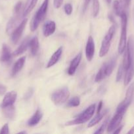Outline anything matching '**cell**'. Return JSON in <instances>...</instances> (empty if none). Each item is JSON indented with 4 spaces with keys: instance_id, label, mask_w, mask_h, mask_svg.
<instances>
[{
    "instance_id": "e0dca14e",
    "label": "cell",
    "mask_w": 134,
    "mask_h": 134,
    "mask_svg": "<svg viewBox=\"0 0 134 134\" xmlns=\"http://www.w3.org/2000/svg\"><path fill=\"white\" fill-rule=\"evenodd\" d=\"M62 54H63V47H60L54 52L53 54L50 58L49 60L48 61V63H47V65H46V68H49L53 66L54 65H55L59 62V60H60V57L62 56Z\"/></svg>"
},
{
    "instance_id": "2e32d148",
    "label": "cell",
    "mask_w": 134,
    "mask_h": 134,
    "mask_svg": "<svg viewBox=\"0 0 134 134\" xmlns=\"http://www.w3.org/2000/svg\"><path fill=\"white\" fill-rule=\"evenodd\" d=\"M56 24L54 21L49 20L45 23L43 27V34L45 37H49L55 33Z\"/></svg>"
},
{
    "instance_id": "d6a6232c",
    "label": "cell",
    "mask_w": 134,
    "mask_h": 134,
    "mask_svg": "<svg viewBox=\"0 0 134 134\" xmlns=\"http://www.w3.org/2000/svg\"><path fill=\"white\" fill-rule=\"evenodd\" d=\"M63 0H53V5L55 9H59L61 7Z\"/></svg>"
},
{
    "instance_id": "8d00e7d4",
    "label": "cell",
    "mask_w": 134,
    "mask_h": 134,
    "mask_svg": "<svg viewBox=\"0 0 134 134\" xmlns=\"http://www.w3.org/2000/svg\"><path fill=\"white\" fill-rule=\"evenodd\" d=\"M91 0H85V2H84V12H85L87 8L88 5H89V2H90Z\"/></svg>"
},
{
    "instance_id": "d4e9b609",
    "label": "cell",
    "mask_w": 134,
    "mask_h": 134,
    "mask_svg": "<svg viewBox=\"0 0 134 134\" xmlns=\"http://www.w3.org/2000/svg\"><path fill=\"white\" fill-rule=\"evenodd\" d=\"M3 113L5 116L8 119H13L14 116V107L13 105L9 106V107L3 108Z\"/></svg>"
},
{
    "instance_id": "ac0fdd59",
    "label": "cell",
    "mask_w": 134,
    "mask_h": 134,
    "mask_svg": "<svg viewBox=\"0 0 134 134\" xmlns=\"http://www.w3.org/2000/svg\"><path fill=\"white\" fill-rule=\"evenodd\" d=\"M42 117H43V113H42V111L39 109H38L35 111V112L34 113V115L32 116V117L28 120V126L30 127H32L37 125L40 122V120H42Z\"/></svg>"
},
{
    "instance_id": "4fadbf2b",
    "label": "cell",
    "mask_w": 134,
    "mask_h": 134,
    "mask_svg": "<svg viewBox=\"0 0 134 134\" xmlns=\"http://www.w3.org/2000/svg\"><path fill=\"white\" fill-rule=\"evenodd\" d=\"M17 98V94L15 91H11L7 92L4 96L3 99L1 104V108L9 107V106L13 105L14 102H16Z\"/></svg>"
},
{
    "instance_id": "cb8c5ba5",
    "label": "cell",
    "mask_w": 134,
    "mask_h": 134,
    "mask_svg": "<svg viewBox=\"0 0 134 134\" xmlns=\"http://www.w3.org/2000/svg\"><path fill=\"white\" fill-rule=\"evenodd\" d=\"M38 0H28L26 5L23 10V16L28 15L36 5Z\"/></svg>"
},
{
    "instance_id": "83f0119b",
    "label": "cell",
    "mask_w": 134,
    "mask_h": 134,
    "mask_svg": "<svg viewBox=\"0 0 134 134\" xmlns=\"http://www.w3.org/2000/svg\"><path fill=\"white\" fill-rule=\"evenodd\" d=\"M99 0H93V16L96 17L99 13Z\"/></svg>"
},
{
    "instance_id": "7c38bea8",
    "label": "cell",
    "mask_w": 134,
    "mask_h": 134,
    "mask_svg": "<svg viewBox=\"0 0 134 134\" xmlns=\"http://www.w3.org/2000/svg\"><path fill=\"white\" fill-rule=\"evenodd\" d=\"M95 51V46L93 38L91 36H89L87 41L86 47H85V56L87 61L91 62L93 58Z\"/></svg>"
},
{
    "instance_id": "9a60e30c",
    "label": "cell",
    "mask_w": 134,
    "mask_h": 134,
    "mask_svg": "<svg viewBox=\"0 0 134 134\" xmlns=\"http://www.w3.org/2000/svg\"><path fill=\"white\" fill-rule=\"evenodd\" d=\"M13 54H11L9 47L6 44H3L2 46L0 61L3 63H9L12 60Z\"/></svg>"
},
{
    "instance_id": "836d02e7",
    "label": "cell",
    "mask_w": 134,
    "mask_h": 134,
    "mask_svg": "<svg viewBox=\"0 0 134 134\" xmlns=\"http://www.w3.org/2000/svg\"><path fill=\"white\" fill-rule=\"evenodd\" d=\"M7 91V88L5 85L0 83V96H2L5 94Z\"/></svg>"
},
{
    "instance_id": "f35d334b",
    "label": "cell",
    "mask_w": 134,
    "mask_h": 134,
    "mask_svg": "<svg viewBox=\"0 0 134 134\" xmlns=\"http://www.w3.org/2000/svg\"><path fill=\"white\" fill-rule=\"evenodd\" d=\"M127 133H128V134L134 133V126L132 127V128H131V129L130 130V131H129V132H127Z\"/></svg>"
},
{
    "instance_id": "30bf717a",
    "label": "cell",
    "mask_w": 134,
    "mask_h": 134,
    "mask_svg": "<svg viewBox=\"0 0 134 134\" xmlns=\"http://www.w3.org/2000/svg\"><path fill=\"white\" fill-rule=\"evenodd\" d=\"M28 19L25 18L23 20L21 21L20 23L17 26V27L14 29L11 33V41L13 42V44H17L18 41H19L20 38L22 36V34L23 33L24 30L27 24Z\"/></svg>"
},
{
    "instance_id": "4316f807",
    "label": "cell",
    "mask_w": 134,
    "mask_h": 134,
    "mask_svg": "<svg viewBox=\"0 0 134 134\" xmlns=\"http://www.w3.org/2000/svg\"><path fill=\"white\" fill-rule=\"evenodd\" d=\"M80 99L79 97L74 96L71 98L68 102H67L66 106L68 107H76L80 105Z\"/></svg>"
},
{
    "instance_id": "6da1fadb",
    "label": "cell",
    "mask_w": 134,
    "mask_h": 134,
    "mask_svg": "<svg viewBox=\"0 0 134 134\" xmlns=\"http://www.w3.org/2000/svg\"><path fill=\"white\" fill-rule=\"evenodd\" d=\"M116 61L117 56H113L110 60L105 62L101 66L97 74L96 75L95 81L97 82H101V81L109 77L112 74L114 68H115L116 64Z\"/></svg>"
},
{
    "instance_id": "ffe728a7",
    "label": "cell",
    "mask_w": 134,
    "mask_h": 134,
    "mask_svg": "<svg viewBox=\"0 0 134 134\" xmlns=\"http://www.w3.org/2000/svg\"><path fill=\"white\" fill-rule=\"evenodd\" d=\"M26 56H23V57L20 58L16 62L15 64L13 65V69H12L11 75L13 76V77L15 76L16 75H17L20 71L21 69H22V68L24 67V65L25 62H26Z\"/></svg>"
},
{
    "instance_id": "8992f818",
    "label": "cell",
    "mask_w": 134,
    "mask_h": 134,
    "mask_svg": "<svg viewBox=\"0 0 134 134\" xmlns=\"http://www.w3.org/2000/svg\"><path fill=\"white\" fill-rule=\"evenodd\" d=\"M70 96V90L68 87H63L54 92L51 96V99L54 104L60 105L65 103Z\"/></svg>"
},
{
    "instance_id": "277c9868",
    "label": "cell",
    "mask_w": 134,
    "mask_h": 134,
    "mask_svg": "<svg viewBox=\"0 0 134 134\" xmlns=\"http://www.w3.org/2000/svg\"><path fill=\"white\" fill-rule=\"evenodd\" d=\"M95 104H92L89 105L85 111H83L81 113L78 115L74 120L68 122L66 125H77V124H84V123L87 122L93 116V114H94L95 111Z\"/></svg>"
},
{
    "instance_id": "f1b7e54d",
    "label": "cell",
    "mask_w": 134,
    "mask_h": 134,
    "mask_svg": "<svg viewBox=\"0 0 134 134\" xmlns=\"http://www.w3.org/2000/svg\"><path fill=\"white\" fill-rule=\"evenodd\" d=\"M124 71H125V69L122 64V65H120V67L118 68V72H117V74H116V82H119V81H120V80L122 79V76H123V72Z\"/></svg>"
},
{
    "instance_id": "5b68a950",
    "label": "cell",
    "mask_w": 134,
    "mask_h": 134,
    "mask_svg": "<svg viewBox=\"0 0 134 134\" xmlns=\"http://www.w3.org/2000/svg\"><path fill=\"white\" fill-rule=\"evenodd\" d=\"M116 30V24H113L109 29V31L105 35L102 43H101V47L99 51V56L100 57H103L106 54L109 52V49L110 47L112 39L114 37L115 34Z\"/></svg>"
},
{
    "instance_id": "603a6c76",
    "label": "cell",
    "mask_w": 134,
    "mask_h": 134,
    "mask_svg": "<svg viewBox=\"0 0 134 134\" xmlns=\"http://www.w3.org/2000/svg\"><path fill=\"white\" fill-rule=\"evenodd\" d=\"M106 113H107V110H106V111H102V112L99 113H97V115H95V116L93 119H92L89 122V124H88L87 125L88 128L93 127V126L98 124V123L102 120V119L103 118V116H105V115Z\"/></svg>"
},
{
    "instance_id": "74e56055",
    "label": "cell",
    "mask_w": 134,
    "mask_h": 134,
    "mask_svg": "<svg viewBox=\"0 0 134 134\" xmlns=\"http://www.w3.org/2000/svg\"><path fill=\"white\" fill-rule=\"evenodd\" d=\"M123 3H124V5L125 7H127L130 5V3H131V0H123Z\"/></svg>"
},
{
    "instance_id": "f546056e",
    "label": "cell",
    "mask_w": 134,
    "mask_h": 134,
    "mask_svg": "<svg viewBox=\"0 0 134 134\" xmlns=\"http://www.w3.org/2000/svg\"><path fill=\"white\" fill-rule=\"evenodd\" d=\"M109 119H106V120L103 122V124L101 125V126L97 130L96 132H95V133H103L105 130L106 129V126H108V124H109Z\"/></svg>"
},
{
    "instance_id": "ab89813d",
    "label": "cell",
    "mask_w": 134,
    "mask_h": 134,
    "mask_svg": "<svg viewBox=\"0 0 134 134\" xmlns=\"http://www.w3.org/2000/svg\"><path fill=\"white\" fill-rule=\"evenodd\" d=\"M106 2H107V3L110 4V3H111L112 0H106Z\"/></svg>"
},
{
    "instance_id": "e575fe53",
    "label": "cell",
    "mask_w": 134,
    "mask_h": 134,
    "mask_svg": "<svg viewBox=\"0 0 134 134\" xmlns=\"http://www.w3.org/2000/svg\"><path fill=\"white\" fill-rule=\"evenodd\" d=\"M102 107V101H100L99 103V105H98V107H97V113H99L101 112Z\"/></svg>"
},
{
    "instance_id": "ba28073f",
    "label": "cell",
    "mask_w": 134,
    "mask_h": 134,
    "mask_svg": "<svg viewBox=\"0 0 134 134\" xmlns=\"http://www.w3.org/2000/svg\"><path fill=\"white\" fill-rule=\"evenodd\" d=\"M126 112V111L116 109L115 115H114V116H113V118L111 119V120L109 122V124H108L107 132L112 133L114 130H116L119 126Z\"/></svg>"
},
{
    "instance_id": "7a4b0ae2",
    "label": "cell",
    "mask_w": 134,
    "mask_h": 134,
    "mask_svg": "<svg viewBox=\"0 0 134 134\" xmlns=\"http://www.w3.org/2000/svg\"><path fill=\"white\" fill-rule=\"evenodd\" d=\"M49 1V0H44L42 3L40 7L38 9L30 23V30L32 31H34L39 27L41 22L45 19L47 14V9H48Z\"/></svg>"
},
{
    "instance_id": "44dd1931",
    "label": "cell",
    "mask_w": 134,
    "mask_h": 134,
    "mask_svg": "<svg viewBox=\"0 0 134 134\" xmlns=\"http://www.w3.org/2000/svg\"><path fill=\"white\" fill-rule=\"evenodd\" d=\"M29 47H30V53L32 56H35L38 54L39 48V39L38 37L34 36L30 39L29 41Z\"/></svg>"
},
{
    "instance_id": "d6986e66",
    "label": "cell",
    "mask_w": 134,
    "mask_h": 134,
    "mask_svg": "<svg viewBox=\"0 0 134 134\" xmlns=\"http://www.w3.org/2000/svg\"><path fill=\"white\" fill-rule=\"evenodd\" d=\"M30 38L28 37L24 40H23V41L21 43L19 47L14 51V52L13 53V56H20V55L22 54L24 52H26L27 51L28 48L29 47V41H30Z\"/></svg>"
},
{
    "instance_id": "d590c367",
    "label": "cell",
    "mask_w": 134,
    "mask_h": 134,
    "mask_svg": "<svg viewBox=\"0 0 134 134\" xmlns=\"http://www.w3.org/2000/svg\"><path fill=\"white\" fill-rule=\"evenodd\" d=\"M123 127V125H122V126H118V128H116V129L114 130L113 131L112 133H119L120 132H121V130H122Z\"/></svg>"
},
{
    "instance_id": "9c48e42d",
    "label": "cell",
    "mask_w": 134,
    "mask_h": 134,
    "mask_svg": "<svg viewBox=\"0 0 134 134\" xmlns=\"http://www.w3.org/2000/svg\"><path fill=\"white\" fill-rule=\"evenodd\" d=\"M22 16H23V12L22 11H14V14H13V16L11 18V19L9 20L7 24L6 31L8 34H11L13 30L15 29L16 26L19 24L20 20Z\"/></svg>"
},
{
    "instance_id": "5bb4252c",
    "label": "cell",
    "mask_w": 134,
    "mask_h": 134,
    "mask_svg": "<svg viewBox=\"0 0 134 134\" xmlns=\"http://www.w3.org/2000/svg\"><path fill=\"white\" fill-rule=\"evenodd\" d=\"M81 58H82V54H81V52H80L71 61L69 68L68 69V74L69 75H74L75 72H76V69H77L78 67L79 66V64H80V62H81Z\"/></svg>"
},
{
    "instance_id": "484cf974",
    "label": "cell",
    "mask_w": 134,
    "mask_h": 134,
    "mask_svg": "<svg viewBox=\"0 0 134 134\" xmlns=\"http://www.w3.org/2000/svg\"><path fill=\"white\" fill-rule=\"evenodd\" d=\"M113 7H114V12H115V14H116L118 16H120L121 14L123 13V10L122 9V5H121L120 3L118 0H115L113 3Z\"/></svg>"
},
{
    "instance_id": "52a82bcc",
    "label": "cell",
    "mask_w": 134,
    "mask_h": 134,
    "mask_svg": "<svg viewBox=\"0 0 134 134\" xmlns=\"http://www.w3.org/2000/svg\"><path fill=\"white\" fill-rule=\"evenodd\" d=\"M124 54L123 58V62L122 65L124 68L125 71L128 69L131 64V62L134 60V48L133 41L131 39H129L127 43L126 48L124 51Z\"/></svg>"
},
{
    "instance_id": "7402d4cb",
    "label": "cell",
    "mask_w": 134,
    "mask_h": 134,
    "mask_svg": "<svg viewBox=\"0 0 134 134\" xmlns=\"http://www.w3.org/2000/svg\"><path fill=\"white\" fill-rule=\"evenodd\" d=\"M125 71H126V73H125L123 84L125 86H127L130 83L134 76V60L131 62L128 69H126Z\"/></svg>"
},
{
    "instance_id": "1f68e13d",
    "label": "cell",
    "mask_w": 134,
    "mask_h": 134,
    "mask_svg": "<svg viewBox=\"0 0 134 134\" xmlns=\"http://www.w3.org/2000/svg\"><path fill=\"white\" fill-rule=\"evenodd\" d=\"M9 133V128L8 124H5V125L3 126L0 130V133L1 134H7Z\"/></svg>"
},
{
    "instance_id": "60d3db41",
    "label": "cell",
    "mask_w": 134,
    "mask_h": 134,
    "mask_svg": "<svg viewBox=\"0 0 134 134\" xmlns=\"http://www.w3.org/2000/svg\"><path fill=\"white\" fill-rule=\"evenodd\" d=\"M26 132H20V133H26Z\"/></svg>"
},
{
    "instance_id": "3957f363",
    "label": "cell",
    "mask_w": 134,
    "mask_h": 134,
    "mask_svg": "<svg viewBox=\"0 0 134 134\" xmlns=\"http://www.w3.org/2000/svg\"><path fill=\"white\" fill-rule=\"evenodd\" d=\"M121 18V34L118 44V51L119 54L123 53L127 45V17L125 12H123L120 16Z\"/></svg>"
},
{
    "instance_id": "8fae6325",
    "label": "cell",
    "mask_w": 134,
    "mask_h": 134,
    "mask_svg": "<svg viewBox=\"0 0 134 134\" xmlns=\"http://www.w3.org/2000/svg\"><path fill=\"white\" fill-rule=\"evenodd\" d=\"M134 94V82H132L131 85L129 86L128 88L127 89V91L126 93V96H125L124 99L118 105L120 107H124V108L127 109L131 104L132 102L133 97Z\"/></svg>"
},
{
    "instance_id": "4dcf8cb0",
    "label": "cell",
    "mask_w": 134,
    "mask_h": 134,
    "mask_svg": "<svg viewBox=\"0 0 134 134\" xmlns=\"http://www.w3.org/2000/svg\"><path fill=\"white\" fill-rule=\"evenodd\" d=\"M64 10L67 15H70L72 13V10H73V8H72V5L70 3H66L64 5Z\"/></svg>"
}]
</instances>
